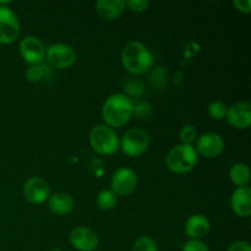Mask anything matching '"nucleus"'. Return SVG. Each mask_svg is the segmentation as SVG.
I'll return each mask as SVG.
<instances>
[{
    "label": "nucleus",
    "mask_w": 251,
    "mask_h": 251,
    "mask_svg": "<svg viewBox=\"0 0 251 251\" xmlns=\"http://www.w3.org/2000/svg\"><path fill=\"white\" fill-rule=\"evenodd\" d=\"M134 100L124 93H114L102 105L103 122L109 127H122L134 115Z\"/></svg>",
    "instance_id": "f257e3e1"
},
{
    "label": "nucleus",
    "mask_w": 251,
    "mask_h": 251,
    "mask_svg": "<svg viewBox=\"0 0 251 251\" xmlns=\"http://www.w3.org/2000/svg\"><path fill=\"white\" fill-rule=\"evenodd\" d=\"M122 64L127 73L142 75L152 68L153 56L141 42H129L122 50Z\"/></svg>",
    "instance_id": "f03ea898"
},
{
    "label": "nucleus",
    "mask_w": 251,
    "mask_h": 251,
    "mask_svg": "<svg viewBox=\"0 0 251 251\" xmlns=\"http://www.w3.org/2000/svg\"><path fill=\"white\" fill-rule=\"evenodd\" d=\"M199 153L193 145H176L166 157V164L176 174H186L195 168Z\"/></svg>",
    "instance_id": "7ed1b4c3"
},
{
    "label": "nucleus",
    "mask_w": 251,
    "mask_h": 251,
    "mask_svg": "<svg viewBox=\"0 0 251 251\" xmlns=\"http://www.w3.org/2000/svg\"><path fill=\"white\" fill-rule=\"evenodd\" d=\"M91 147L102 156H109L120 149V140L114 129L105 124L96 125L90 132Z\"/></svg>",
    "instance_id": "20e7f679"
},
{
    "label": "nucleus",
    "mask_w": 251,
    "mask_h": 251,
    "mask_svg": "<svg viewBox=\"0 0 251 251\" xmlns=\"http://www.w3.org/2000/svg\"><path fill=\"white\" fill-rule=\"evenodd\" d=\"M150 146V136L145 130L134 127L127 130L120 140V149L126 156L140 157L147 151Z\"/></svg>",
    "instance_id": "39448f33"
},
{
    "label": "nucleus",
    "mask_w": 251,
    "mask_h": 251,
    "mask_svg": "<svg viewBox=\"0 0 251 251\" xmlns=\"http://www.w3.org/2000/svg\"><path fill=\"white\" fill-rule=\"evenodd\" d=\"M20 36V22L17 16L7 6L0 2V44H11Z\"/></svg>",
    "instance_id": "423d86ee"
},
{
    "label": "nucleus",
    "mask_w": 251,
    "mask_h": 251,
    "mask_svg": "<svg viewBox=\"0 0 251 251\" xmlns=\"http://www.w3.org/2000/svg\"><path fill=\"white\" fill-rule=\"evenodd\" d=\"M76 50L68 44H53L46 50V59L49 68L59 70L71 68L76 63Z\"/></svg>",
    "instance_id": "0eeeda50"
},
{
    "label": "nucleus",
    "mask_w": 251,
    "mask_h": 251,
    "mask_svg": "<svg viewBox=\"0 0 251 251\" xmlns=\"http://www.w3.org/2000/svg\"><path fill=\"white\" fill-rule=\"evenodd\" d=\"M110 190L117 196H129L137 186V176L132 169L119 168L114 172L110 179Z\"/></svg>",
    "instance_id": "6e6552de"
},
{
    "label": "nucleus",
    "mask_w": 251,
    "mask_h": 251,
    "mask_svg": "<svg viewBox=\"0 0 251 251\" xmlns=\"http://www.w3.org/2000/svg\"><path fill=\"white\" fill-rule=\"evenodd\" d=\"M20 55L25 63L29 65H38L46 59V48L41 39L34 36H27L20 42Z\"/></svg>",
    "instance_id": "1a4fd4ad"
},
{
    "label": "nucleus",
    "mask_w": 251,
    "mask_h": 251,
    "mask_svg": "<svg viewBox=\"0 0 251 251\" xmlns=\"http://www.w3.org/2000/svg\"><path fill=\"white\" fill-rule=\"evenodd\" d=\"M24 196L28 202L33 205H41L46 202L50 196V188L44 179L39 176L27 179L24 184Z\"/></svg>",
    "instance_id": "9d476101"
},
{
    "label": "nucleus",
    "mask_w": 251,
    "mask_h": 251,
    "mask_svg": "<svg viewBox=\"0 0 251 251\" xmlns=\"http://www.w3.org/2000/svg\"><path fill=\"white\" fill-rule=\"evenodd\" d=\"M196 151L206 158H216L225 151V140L216 132H206L198 137Z\"/></svg>",
    "instance_id": "9b49d317"
},
{
    "label": "nucleus",
    "mask_w": 251,
    "mask_h": 251,
    "mask_svg": "<svg viewBox=\"0 0 251 251\" xmlns=\"http://www.w3.org/2000/svg\"><path fill=\"white\" fill-rule=\"evenodd\" d=\"M98 235L92 229L86 227H77L71 230L70 244L78 251H95L98 247Z\"/></svg>",
    "instance_id": "f8f14e48"
},
{
    "label": "nucleus",
    "mask_w": 251,
    "mask_h": 251,
    "mask_svg": "<svg viewBox=\"0 0 251 251\" xmlns=\"http://www.w3.org/2000/svg\"><path fill=\"white\" fill-rule=\"evenodd\" d=\"M227 122L235 129H248L251 125V105L249 102H238L228 107Z\"/></svg>",
    "instance_id": "ddd939ff"
},
{
    "label": "nucleus",
    "mask_w": 251,
    "mask_h": 251,
    "mask_svg": "<svg viewBox=\"0 0 251 251\" xmlns=\"http://www.w3.org/2000/svg\"><path fill=\"white\" fill-rule=\"evenodd\" d=\"M230 207L238 217L247 218L251 215V189L249 186L237 188L230 196Z\"/></svg>",
    "instance_id": "4468645a"
},
{
    "label": "nucleus",
    "mask_w": 251,
    "mask_h": 251,
    "mask_svg": "<svg viewBox=\"0 0 251 251\" xmlns=\"http://www.w3.org/2000/svg\"><path fill=\"white\" fill-rule=\"evenodd\" d=\"M184 229H185L186 237L190 238V240H201L210 232V221L203 215L196 213L188 218Z\"/></svg>",
    "instance_id": "2eb2a0df"
},
{
    "label": "nucleus",
    "mask_w": 251,
    "mask_h": 251,
    "mask_svg": "<svg viewBox=\"0 0 251 251\" xmlns=\"http://www.w3.org/2000/svg\"><path fill=\"white\" fill-rule=\"evenodd\" d=\"M125 9L124 0H98L96 2V11L100 19L113 21L123 14Z\"/></svg>",
    "instance_id": "dca6fc26"
},
{
    "label": "nucleus",
    "mask_w": 251,
    "mask_h": 251,
    "mask_svg": "<svg viewBox=\"0 0 251 251\" xmlns=\"http://www.w3.org/2000/svg\"><path fill=\"white\" fill-rule=\"evenodd\" d=\"M74 199L68 193H54L48 199V207L54 215L65 216L74 210Z\"/></svg>",
    "instance_id": "f3484780"
},
{
    "label": "nucleus",
    "mask_w": 251,
    "mask_h": 251,
    "mask_svg": "<svg viewBox=\"0 0 251 251\" xmlns=\"http://www.w3.org/2000/svg\"><path fill=\"white\" fill-rule=\"evenodd\" d=\"M229 179L233 184L242 188V186H248L250 181V169L247 164L244 163H235L233 164L229 171Z\"/></svg>",
    "instance_id": "a211bd4d"
},
{
    "label": "nucleus",
    "mask_w": 251,
    "mask_h": 251,
    "mask_svg": "<svg viewBox=\"0 0 251 251\" xmlns=\"http://www.w3.org/2000/svg\"><path fill=\"white\" fill-rule=\"evenodd\" d=\"M48 76H50V68L48 65H43V64L31 65L26 71V77L29 82H41Z\"/></svg>",
    "instance_id": "6ab92c4d"
},
{
    "label": "nucleus",
    "mask_w": 251,
    "mask_h": 251,
    "mask_svg": "<svg viewBox=\"0 0 251 251\" xmlns=\"http://www.w3.org/2000/svg\"><path fill=\"white\" fill-rule=\"evenodd\" d=\"M118 201V196L112 190H102L96 198V203L98 208L102 211H109L115 207Z\"/></svg>",
    "instance_id": "aec40b11"
},
{
    "label": "nucleus",
    "mask_w": 251,
    "mask_h": 251,
    "mask_svg": "<svg viewBox=\"0 0 251 251\" xmlns=\"http://www.w3.org/2000/svg\"><path fill=\"white\" fill-rule=\"evenodd\" d=\"M207 113L213 120H223L227 118L228 105L221 100H215V102H211L208 104Z\"/></svg>",
    "instance_id": "412c9836"
},
{
    "label": "nucleus",
    "mask_w": 251,
    "mask_h": 251,
    "mask_svg": "<svg viewBox=\"0 0 251 251\" xmlns=\"http://www.w3.org/2000/svg\"><path fill=\"white\" fill-rule=\"evenodd\" d=\"M132 251H158V248L152 238L142 235V237L137 238L136 242L134 243Z\"/></svg>",
    "instance_id": "4be33fe9"
},
{
    "label": "nucleus",
    "mask_w": 251,
    "mask_h": 251,
    "mask_svg": "<svg viewBox=\"0 0 251 251\" xmlns=\"http://www.w3.org/2000/svg\"><path fill=\"white\" fill-rule=\"evenodd\" d=\"M179 137L181 144L193 145V142L198 140V130L194 125H185L179 132Z\"/></svg>",
    "instance_id": "5701e85b"
},
{
    "label": "nucleus",
    "mask_w": 251,
    "mask_h": 251,
    "mask_svg": "<svg viewBox=\"0 0 251 251\" xmlns=\"http://www.w3.org/2000/svg\"><path fill=\"white\" fill-rule=\"evenodd\" d=\"M149 5V0H129V1H125V7L131 10L132 12L146 11Z\"/></svg>",
    "instance_id": "b1692460"
},
{
    "label": "nucleus",
    "mask_w": 251,
    "mask_h": 251,
    "mask_svg": "<svg viewBox=\"0 0 251 251\" xmlns=\"http://www.w3.org/2000/svg\"><path fill=\"white\" fill-rule=\"evenodd\" d=\"M183 251H210V249L201 240H189L184 244Z\"/></svg>",
    "instance_id": "393cba45"
},
{
    "label": "nucleus",
    "mask_w": 251,
    "mask_h": 251,
    "mask_svg": "<svg viewBox=\"0 0 251 251\" xmlns=\"http://www.w3.org/2000/svg\"><path fill=\"white\" fill-rule=\"evenodd\" d=\"M234 6L237 10L243 14H250L251 12V1L250 0H234Z\"/></svg>",
    "instance_id": "a878e982"
},
{
    "label": "nucleus",
    "mask_w": 251,
    "mask_h": 251,
    "mask_svg": "<svg viewBox=\"0 0 251 251\" xmlns=\"http://www.w3.org/2000/svg\"><path fill=\"white\" fill-rule=\"evenodd\" d=\"M227 251H251V247L248 242L238 240V242H234L233 244H230Z\"/></svg>",
    "instance_id": "bb28decb"
},
{
    "label": "nucleus",
    "mask_w": 251,
    "mask_h": 251,
    "mask_svg": "<svg viewBox=\"0 0 251 251\" xmlns=\"http://www.w3.org/2000/svg\"><path fill=\"white\" fill-rule=\"evenodd\" d=\"M54 251H60V250H54Z\"/></svg>",
    "instance_id": "cd10ccee"
},
{
    "label": "nucleus",
    "mask_w": 251,
    "mask_h": 251,
    "mask_svg": "<svg viewBox=\"0 0 251 251\" xmlns=\"http://www.w3.org/2000/svg\"><path fill=\"white\" fill-rule=\"evenodd\" d=\"M95 251H97V250H95Z\"/></svg>",
    "instance_id": "c85d7f7f"
}]
</instances>
